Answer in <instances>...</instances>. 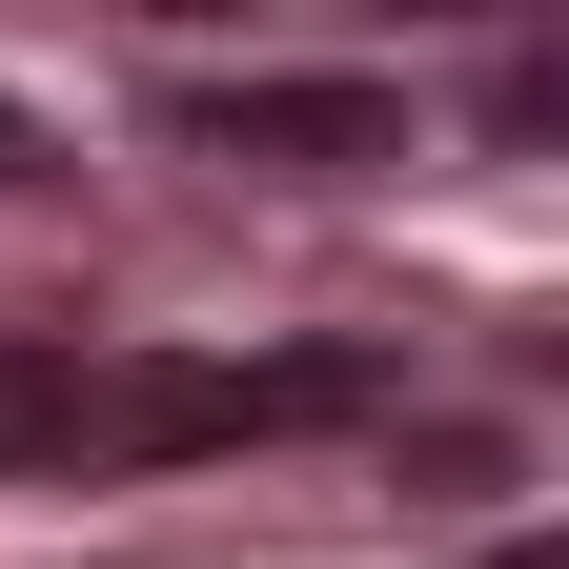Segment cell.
<instances>
[{"label": "cell", "instance_id": "1", "mask_svg": "<svg viewBox=\"0 0 569 569\" xmlns=\"http://www.w3.org/2000/svg\"><path fill=\"white\" fill-rule=\"evenodd\" d=\"M367 387H387L367 346H264V367H163V346H0V468H41V488H122V468H203V448L346 427Z\"/></svg>", "mask_w": 569, "mask_h": 569}, {"label": "cell", "instance_id": "3", "mask_svg": "<svg viewBox=\"0 0 569 569\" xmlns=\"http://www.w3.org/2000/svg\"><path fill=\"white\" fill-rule=\"evenodd\" d=\"M21 163H41V142H21V122H0V183H21Z\"/></svg>", "mask_w": 569, "mask_h": 569}, {"label": "cell", "instance_id": "2", "mask_svg": "<svg viewBox=\"0 0 569 569\" xmlns=\"http://www.w3.org/2000/svg\"><path fill=\"white\" fill-rule=\"evenodd\" d=\"M183 142L203 163H407V102L387 82H203Z\"/></svg>", "mask_w": 569, "mask_h": 569}]
</instances>
